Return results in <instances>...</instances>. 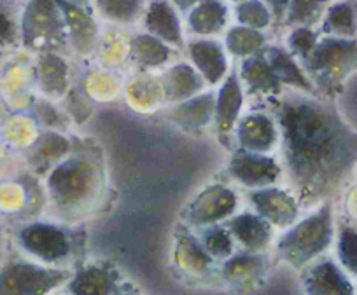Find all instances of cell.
I'll list each match as a JSON object with an SVG mask.
<instances>
[{
	"label": "cell",
	"mask_w": 357,
	"mask_h": 295,
	"mask_svg": "<svg viewBox=\"0 0 357 295\" xmlns=\"http://www.w3.org/2000/svg\"><path fill=\"white\" fill-rule=\"evenodd\" d=\"M0 246H2V229H0Z\"/></svg>",
	"instance_id": "7dc6e473"
},
{
	"label": "cell",
	"mask_w": 357,
	"mask_h": 295,
	"mask_svg": "<svg viewBox=\"0 0 357 295\" xmlns=\"http://www.w3.org/2000/svg\"><path fill=\"white\" fill-rule=\"evenodd\" d=\"M22 46L36 53H61L70 46L56 0H29L22 13Z\"/></svg>",
	"instance_id": "5b68a950"
},
{
	"label": "cell",
	"mask_w": 357,
	"mask_h": 295,
	"mask_svg": "<svg viewBox=\"0 0 357 295\" xmlns=\"http://www.w3.org/2000/svg\"><path fill=\"white\" fill-rule=\"evenodd\" d=\"M68 140L60 136L58 133H46L36 142L37 163L50 164L51 161L61 159L68 152Z\"/></svg>",
	"instance_id": "f35d334b"
},
{
	"label": "cell",
	"mask_w": 357,
	"mask_h": 295,
	"mask_svg": "<svg viewBox=\"0 0 357 295\" xmlns=\"http://www.w3.org/2000/svg\"><path fill=\"white\" fill-rule=\"evenodd\" d=\"M240 81L247 84L249 95L270 96L280 95V91H282V84L268 63L264 49L261 53L252 54V56L243 58L242 67H240Z\"/></svg>",
	"instance_id": "603a6c76"
},
{
	"label": "cell",
	"mask_w": 357,
	"mask_h": 295,
	"mask_svg": "<svg viewBox=\"0 0 357 295\" xmlns=\"http://www.w3.org/2000/svg\"><path fill=\"white\" fill-rule=\"evenodd\" d=\"M128 98L132 100V104L135 105H149L151 107L156 104H160L161 100H165V89L163 82L158 77H151V75H139V77L133 79L128 84Z\"/></svg>",
	"instance_id": "e575fe53"
},
{
	"label": "cell",
	"mask_w": 357,
	"mask_h": 295,
	"mask_svg": "<svg viewBox=\"0 0 357 295\" xmlns=\"http://www.w3.org/2000/svg\"><path fill=\"white\" fill-rule=\"evenodd\" d=\"M144 29L147 33L158 37L165 44L177 49L184 47L183 26L177 9L170 0H151L144 15Z\"/></svg>",
	"instance_id": "2e32d148"
},
{
	"label": "cell",
	"mask_w": 357,
	"mask_h": 295,
	"mask_svg": "<svg viewBox=\"0 0 357 295\" xmlns=\"http://www.w3.org/2000/svg\"><path fill=\"white\" fill-rule=\"evenodd\" d=\"M335 236L333 203L324 201L314 214L293 224L277 243V253L294 269H303L331 246Z\"/></svg>",
	"instance_id": "277c9868"
},
{
	"label": "cell",
	"mask_w": 357,
	"mask_h": 295,
	"mask_svg": "<svg viewBox=\"0 0 357 295\" xmlns=\"http://www.w3.org/2000/svg\"><path fill=\"white\" fill-rule=\"evenodd\" d=\"M100 60L107 67H119L125 63L126 58L132 54V39L118 30H111L104 35V39L97 44Z\"/></svg>",
	"instance_id": "836d02e7"
},
{
	"label": "cell",
	"mask_w": 357,
	"mask_h": 295,
	"mask_svg": "<svg viewBox=\"0 0 357 295\" xmlns=\"http://www.w3.org/2000/svg\"><path fill=\"white\" fill-rule=\"evenodd\" d=\"M146 0H93V9L104 19L118 25H132L142 13Z\"/></svg>",
	"instance_id": "4dcf8cb0"
},
{
	"label": "cell",
	"mask_w": 357,
	"mask_h": 295,
	"mask_svg": "<svg viewBox=\"0 0 357 295\" xmlns=\"http://www.w3.org/2000/svg\"><path fill=\"white\" fill-rule=\"evenodd\" d=\"M264 4L270 8L273 16V22L275 23H284V18H286L287 8H289L291 0H263Z\"/></svg>",
	"instance_id": "b9f144b4"
},
{
	"label": "cell",
	"mask_w": 357,
	"mask_h": 295,
	"mask_svg": "<svg viewBox=\"0 0 357 295\" xmlns=\"http://www.w3.org/2000/svg\"><path fill=\"white\" fill-rule=\"evenodd\" d=\"M235 241H238L247 252H263L272 241L273 225L257 214H240L229 218L228 225Z\"/></svg>",
	"instance_id": "ffe728a7"
},
{
	"label": "cell",
	"mask_w": 357,
	"mask_h": 295,
	"mask_svg": "<svg viewBox=\"0 0 357 295\" xmlns=\"http://www.w3.org/2000/svg\"><path fill=\"white\" fill-rule=\"evenodd\" d=\"M200 241L214 260H226L235 253V238L228 228H222L219 224L204 228Z\"/></svg>",
	"instance_id": "d6a6232c"
},
{
	"label": "cell",
	"mask_w": 357,
	"mask_h": 295,
	"mask_svg": "<svg viewBox=\"0 0 357 295\" xmlns=\"http://www.w3.org/2000/svg\"><path fill=\"white\" fill-rule=\"evenodd\" d=\"M319 39H321V33L312 30V26H294L287 35L286 44L289 53L300 61H303L305 58L310 56L314 47L317 46Z\"/></svg>",
	"instance_id": "74e56055"
},
{
	"label": "cell",
	"mask_w": 357,
	"mask_h": 295,
	"mask_svg": "<svg viewBox=\"0 0 357 295\" xmlns=\"http://www.w3.org/2000/svg\"><path fill=\"white\" fill-rule=\"evenodd\" d=\"M81 234L47 222H32L16 232L20 248L44 266H61L74 257Z\"/></svg>",
	"instance_id": "8992f818"
},
{
	"label": "cell",
	"mask_w": 357,
	"mask_h": 295,
	"mask_svg": "<svg viewBox=\"0 0 357 295\" xmlns=\"http://www.w3.org/2000/svg\"><path fill=\"white\" fill-rule=\"evenodd\" d=\"M235 15L240 25L254 30L266 29L273 22L272 11L263 0H243V2L236 4Z\"/></svg>",
	"instance_id": "8d00e7d4"
},
{
	"label": "cell",
	"mask_w": 357,
	"mask_h": 295,
	"mask_svg": "<svg viewBox=\"0 0 357 295\" xmlns=\"http://www.w3.org/2000/svg\"><path fill=\"white\" fill-rule=\"evenodd\" d=\"M68 111H70L72 118H74L79 125H82V122L88 121L89 115H91V105H89V102L86 100V98L79 96L77 93H70V95H68Z\"/></svg>",
	"instance_id": "60d3db41"
},
{
	"label": "cell",
	"mask_w": 357,
	"mask_h": 295,
	"mask_svg": "<svg viewBox=\"0 0 357 295\" xmlns=\"http://www.w3.org/2000/svg\"><path fill=\"white\" fill-rule=\"evenodd\" d=\"M172 49L168 44L151 33H137L132 37V54L140 68H158L170 60Z\"/></svg>",
	"instance_id": "83f0119b"
},
{
	"label": "cell",
	"mask_w": 357,
	"mask_h": 295,
	"mask_svg": "<svg viewBox=\"0 0 357 295\" xmlns=\"http://www.w3.org/2000/svg\"><path fill=\"white\" fill-rule=\"evenodd\" d=\"M228 171L238 184L249 189L270 187L279 180L282 168L266 154L238 149L229 159Z\"/></svg>",
	"instance_id": "9c48e42d"
},
{
	"label": "cell",
	"mask_w": 357,
	"mask_h": 295,
	"mask_svg": "<svg viewBox=\"0 0 357 295\" xmlns=\"http://www.w3.org/2000/svg\"><path fill=\"white\" fill-rule=\"evenodd\" d=\"M215 114V96L212 93L193 96L190 100L174 104L167 112V118L188 129H200L214 119Z\"/></svg>",
	"instance_id": "d4e9b609"
},
{
	"label": "cell",
	"mask_w": 357,
	"mask_h": 295,
	"mask_svg": "<svg viewBox=\"0 0 357 295\" xmlns=\"http://www.w3.org/2000/svg\"><path fill=\"white\" fill-rule=\"evenodd\" d=\"M243 105V91L242 84H240V77L233 72V74L226 75L225 82H222L221 89L215 98V126H218L219 136H229L231 135L235 122L238 121L240 111Z\"/></svg>",
	"instance_id": "44dd1931"
},
{
	"label": "cell",
	"mask_w": 357,
	"mask_h": 295,
	"mask_svg": "<svg viewBox=\"0 0 357 295\" xmlns=\"http://www.w3.org/2000/svg\"><path fill=\"white\" fill-rule=\"evenodd\" d=\"M321 35L357 39V2L338 0L329 4L321 19Z\"/></svg>",
	"instance_id": "4316f807"
},
{
	"label": "cell",
	"mask_w": 357,
	"mask_h": 295,
	"mask_svg": "<svg viewBox=\"0 0 357 295\" xmlns=\"http://www.w3.org/2000/svg\"><path fill=\"white\" fill-rule=\"evenodd\" d=\"M188 54L198 74L207 84H219L228 74V60L221 42L212 39H197L188 44Z\"/></svg>",
	"instance_id": "ac0fdd59"
},
{
	"label": "cell",
	"mask_w": 357,
	"mask_h": 295,
	"mask_svg": "<svg viewBox=\"0 0 357 295\" xmlns=\"http://www.w3.org/2000/svg\"><path fill=\"white\" fill-rule=\"evenodd\" d=\"M301 67L314 82L319 96L333 100L357 70V39L324 35Z\"/></svg>",
	"instance_id": "3957f363"
},
{
	"label": "cell",
	"mask_w": 357,
	"mask_h": 295,
	"mask_svg": "<svg viewBox=\"0 0 357 295\" xmlns=\"http://www.w3.org/2000/svg\"><path fill=\"white\" fill-rule=\"evenodd\" d=\"M172 4L175 6V9L181 13H190L195 6L200 2V0H170Z\"/></svg>",
	"instance_id": "7bdbcfd3"
},
{
	"label": "cell",
	"mask_w": 357,
	"mask_h": 295,
	"mask_svg": "<svg viewBox=\"0 0 357 295\" xmlns=\"http://www.w3.org/2000/svg\"><path fill=\"white\" fill-rule=\"evenodd\" d=\"M336 253H338L340 266L343 271L357 276V228L342 222L338 228V241H336Z\"/></svg>",
	"instance_id": "d590c367"
},
{
	"label": "cell",
	"mask_w": 357,
	"mask_h": 295,
	"mask_svg": "<svg viewBox=\"0 0 357 295\" xmlns=\"http://www.w3.org/2000/svg\"><path fill=\"white\" fill-rule=\"evenodd\" d=\"M2 58H4V51L0 49V60H2Z\"/></svg>",
	"instance_id": "bcb514c9"
},
{
	"label": "cell",
	"mask_w": 357,
	"mask_h": 295,
	"mask_svg": "<svg viewBox=\"0 0 357 295\" xmlns=\"http://www.w3.org/2000/svg\"><path fill=\"white\" fill-rule=\"evenodd\" d=\"M214 262L200 239L186 228L177 225L175 231V264L181 271L193 278H205L214 269Z\"/></svg>",
	"instance_id": "9a60e30c"
},
{
	"label": "cell",
	"mask_w": 357,
	"mask_h": 295,
	"mask_svg": "<svg viewBox=\"0 0 357 295\" xmlns=\"http://www.w3.org/2000/svg\"><path fill=\"white\" fill-rule=\"evenodd\" d=\"M16 2H20V0H16Z\"/></svg>",
	"instance_id": "681fc988"
},
{
	"label": "cell",
	"mask_w": 357,
	"mask_h": 295,
	"mask_svg": "<svg viewBox=\"0 0 357 295\" xmlns=\"http://www.w3.org/2000/svg\"><path fill=\"white\" fill-rule=\"evenodd\" d=\"M277 140H279V129L272 115L254 112L240 119L236 129V142L240 143V149L266 154L273 150Z\"/></svg>",
	"instance_id": "e0dca14e"
},
{
	"label": "cell",
	"mask_w": 357,
	"mask_h": 295,
	"mask_svg": "<svg viewBox=\"0 0 357 295\" xmlns=\"http://www.w3.org/2000/svg\"><path fill=\"white\" fill-rule=\"evenodd\" d=\"M331 0H291L282 25L291 26H314L324 16Z\"/></svg>",
	"instance_id": "1f68e13d"
},
{
	"label": "cell",
	"mask_w": 357,
	"mask_h": 295,
	"mask_svg": "<svg viewBox=\"0 0 357 295\" xmlns=\"http://www.w3.org/2000/svg\"><path fill=\"white\" fill-rule=\"evenodd\" d=\"M119 273L112 264H84L67 281L70 295H112L118 290Z\"/></svg>",
	"instance_id": "5bb4252c"
},
{
	"label": "cell",
	"mask_w": 357,
	"mask_h": 295,
	"mask_svg": "<svg viewBox=\"0 0 357 295\" xmlns=\"http://www.w3.org/2000/svg\"><path fill=\"white\" fill-rule=\"evenodd\" d=\"M225 46L233 56L249 58L252 54L261 53L266 47V37L261 33V30L236 25L229 29L228 33H226Z\"/></svg>",
	"instance_id": "f1b7e54d"
},
{
	"label": "cell",
	"mask_w": 357,
	"mask_h": 295,
	"mask_svg": "<svg viewBox=\"0 0 357 295\" xmlns=\"http://www.w3.org/2000/svg\"><path fill=\"white\" fill-rule=\"evenodd\" d=\"M36 112H37V119L43 121L47 128H63L65 122H67L63 118H61L60 112H58L47 100L37 102Z\"/></svg>",
	"instance_id": "ab89813d"
},
{
	"label": "cell",
	"mask_w": 357,
	"mask_h": 295,
	"mask_svg": "<svg viewBox=\"0 0 357 295\" xmlns=\"http://www.w3.org/2000/svg\"><path fill=\"white\" fill-rule=\"evenodd\" d=\"M22 13L16 0H0V49L22 46Z\"/></svg>",
	"instance_id": "f546056e"
},
{
	"label": "cell",
	"mask_w": 357,
	"mask_h": 295,
	"mask_svg": "<svg viewBox=\"0 0 357 295\" xmlns=\"http://www.w3.org/2000/svg\"><path fill=\"white\" fill-rule=\"evenodd\" d=\"M228 25V6L225 0H200L188 13V26L197 35H215Z\"/></svg>",
	"instance_id": "484cf974"
},
{
	"label": "cell",
	"mask_w": 357,
	"mask_h": 295,
	"mask_svg": "<svg viewBox=\"0 0 357 295\" xmlns=\"http://www.w3.org/2000/svg\"><path fill=\"white\" fill-rule=\"evenodd\" d=\"M36 77L40 91L50 98H61L68 91V63L60 53L46 51L39 53L36 65Z\"/></svg>",
	"instance_id": "7402d4cb"
},
{
	"label": "cell",
	"mask_w": 357,
	"mask_h": 295,
	"mask_svg": "<svg viewBox=\"0 0 357 295\" xmlns=\"http://www.w3.org/2000/svg\"><path fill=\"white\" fill-rule=\"evenodd\" d=\"M268 271V260L263 252H243L233 253L222 264L219 276L229 287L238 290H249L257 287L264 280Z\"/></svg>",
	"instance_id": "4fadbf2b"
},
{
	"label": "cell",
	"mask_w": 357,
	"mask_h": 295,
	"mask_svg": "<svg viewBox=\"0 0 357 295\" xmlns=\"http://www.w3.org/2000/svg\"><path fill=\"white\" fill-rule=\"evenodd\" d=\"M301 271L305 295H356L352 281L335 260L315 259Z\"/></svg>",
	"instance_id": "30bf717a"
},
{
	"label": "cell",
	"mask_w": 357,
	"mask_h": 295,
	"mask_svg": "<svg viewBox=\"0 0 357 295\" xmlns=\"http://www.w3.org/2000/svg\"><path fill=\"white\" fill-rule=\"evenodd\" d=\"M273 114L300 208L331 201L357 166V131L333 100L301 91L279 98Z\"/></svg>",
	"instance_id": "6da1fadb"
},
{
	"label": "cell",
	"mask_w": 357,
	"mask_h": 295,
	"mask_svg": "<svg viewBox=\"0 0 357 295\" xmlns=\"http://www.w3.org/2000/svg\"><path fill=\"white\" fill-rule=\"evenodd\" d=\"M231 2H235V4H240V2H243V0H231Z\"/></svg>",
	"instance_id": "c3c4849f"
},
{
	"label": "cell",
	"mask_w": 357,
	"mask_h": 295,
	"mask_svg": "<svg viewBox=\"0 0 357 295\" xmlns=\"http://www.w3.org/2000/svg\"><path fill=\"white\" fill-rule=\"evenodd\" d=\"M88 154H74L47 178V191L63 218H77L93 207L104 185V171Z\"/></svg>",
	"instance_id": "7a4b0ae2"
},
{
	"label": "cell",
	"mask_w": 357,
	"mask_h": 295,
	"mask_svg": "<svg viewBox=\"0 0 357 295\" xmlns=\"http://www.w3.org/2000/svg\"><path fill=\"white\" fill-rule=\"evenodd\" d=\"M112 295H137V294H132V292H126V290H123V288L118 287V290H116Z\"/></svg>",
	"instance_id": "f6af8a7d"
},
{
	"label": "cell",
	"mask_w": 357,
	"mask_h": 295,
	"mask_svg": "<svg viewBox=\"0 0 357 295\" xmlns=\"http://www.w3.org/2000/svg\"><path fill=\"white\" fill-rule=\"evenodd\" d=\"M56 2L63 13L72 49L81 56H89L97 49L98 44V25L95 22V11L72 4L68 0H56Z\"/></svg>",
	"instance_id": "7c38bea8"
},
{
	"label": "cell",
	"mask_w": 357,
	"mask_h": 295,
	"mask_svg": "<svg viewBox=\"0 0 357 295\" xmlns=\"http://www.w3.org/2000/svg\"><path fill=\"white\" fill-rule=\"evenodd\" d=\"M264 56H266L268 63H270L280 84L289 86V88L298 89V91L307 93V95L319 96L314 82L310 81L307 72L303 70V67L298 63L296 58L289 53L287 47L268 46L264 47Z\"/></svg>",
	"instance_id": "d6986e66"
},
{
	"label": "cell",
	"mask_w": 357,
	"mask_h": 295,
	"mask_svg": "<svg viewBox=\"0 0 357 295\" xmlns=\"http://www.w3.org/2000/svg\"><path fill=\"white\" fill-rule=\"evenodd\" d=\"M354 2H357V0H354Z\"/></svg>",
	"instance_id": "f907efd6"
},
{
	"label": "cell",
	"mask_w": 357,
	"mask_h": 295,
	"mask_svg": "<svg viewBox=\"0 0 357 295\" xmlns=\"http://www.w3.org/2000/svg\"><path fill=\"white\" fill-rule=\"evenodd\" d=\"M236 194L226 185H211L195 198L184 212V221L193 228H207L231 217L235 212Z\"/></svg>",
	"instance_id": "ba28073f"
},
{
	"label": "cell",
	"mask_w": 357,
	"mask_h": 295,
	"mask_svg": "<svg viewBox=\"0 0 357 295\" xmlns=\"http://www.w3.org/2000/svg\"><path fill=\"white\" fill-rule=\"evenodd\" d=\"M70 276L67 267L40 266L16 257L0 266V295H47Z\"/></svg>",
	"instance_id": "52a82bcc"
},
{
	"label": "cell",
	"mask_w": 357,
	"mask_h": 295,
	"mask_svg": "<svg viewBox=\"0 0 357 295\" xmlns=\"http://www.w3.org/2000/svg\"><path fill=\"white\" fill-rule=\"evenodd\" d=\"M161 82L165 89V100L170 104H181L197 96L204 89L205 79L191 65L177 63L161 77Z\"/></svg>",
	"instance_id": "cb8c5ba5"
},
{
	"label": "cell",
	"mask_w": 357,
	"mask_h": 295,
	"mask_svg": "<svg viewBox=\"0 0 357 295\" xmlns=\"http://www.w3.org/2000/svg\"><path fill=\"white\" fill-rule=\"evenodd\" d=\"M68 2H72V4L75 6H81V8L84 9H89V11H95L93 2H91V0H68Z\"/></svg>",
	"instance_id": "ee69618b"
},
{
	"label": "cell",
	"mask_w": 357,
	"mask_h": 295,
	"mask_svg": "<svg viewBox=\"0 0 357 295\" xmlns=\"http://www.w3.org/2000/svg\"><path fill=\"white\" fill-rule=\"evenodd\" d=\"M249 200L256 208V214L270 222L273 228L287 229L296 222L300 205H298L296 196L284 189L272 187V185L254 189L249 194Z\"/></svg>",
	"instance_id": "8fae6325"
}]
</instances>
